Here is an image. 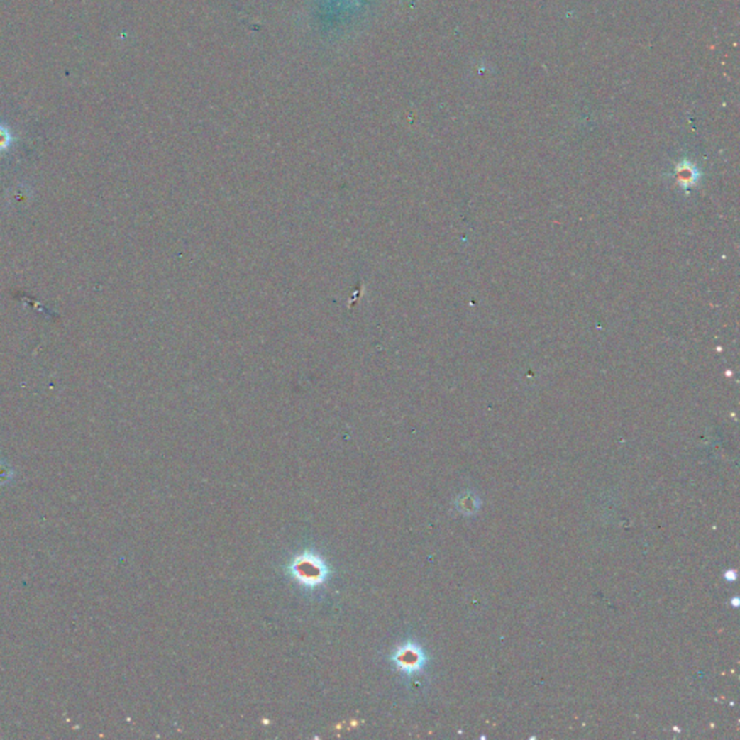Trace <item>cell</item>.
<instances>
[{"label":"cell","mask_w":740,"mask_h":740,"mask_svg":"<svg viewBox=\"0 0 740 740\" xmlns=\"http://www.w3.org/2000/svg\"><path fill=\"white\" fill-rule=\"evenodd\" d=\"M288 570L299 584L309 589L320 586L321 582L326 581V577L328 574L327 565L324 564L321 557L309 551H305L292 558L291 564L288 565Z\"/></svg>","instance_id":"cell-1"},{"label":"cell","mask_w":740,"mask_h":740,"mask_svg":"<svg viewBox=\"0 0 740 740\" xmlns=\"http://www.w3.org/2000/svg\"><path fill=\"white\" fill-rule=\"evenodd\" d=\"M392 661L401 671L411 674L421 670L424 664V655L419 648L414 645H405L395 652Z\"/></svg>","instance_id":"cell-2"},{"label":"cell","mask_w":740,"mask_h":740,"mask_svg":"<svg viewBox=\"0 0 740 740\" xmlns=\"http://www.w3.org/2000/svg\"><path fill=\"white\" fill-rule=\"evenodd\" d=\"M9 143H11V135H9V132H8L5 128L0 126V150L6 149V148L9 146Z\"/></svg>","instance_id":"cell-3"}]
</instances>
